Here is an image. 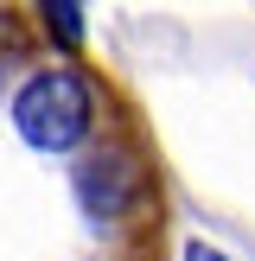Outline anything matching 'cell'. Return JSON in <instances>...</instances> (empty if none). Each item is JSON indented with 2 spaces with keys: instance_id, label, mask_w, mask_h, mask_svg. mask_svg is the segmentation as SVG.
<instances>
[{
  "instance_id": "obj_2",
  "label": "cell",
  "mask_w": 255,
  "mask_h": 261,
  "mask_svg": "<svg viewBox=\"0 0 255 261\" xmlns=\"http://www.w3.org/2000/svg\"><path fill=\"white\" fill-rule=\"evenodd\" d=\"M147 191V172H140V153L134 147H89L83 160H76V198H83V211L96 217V223H109V217H121L128 204Z\"/></svg>"
},
{
  "instance_id": "obj_4",
  "label": "cell",
  "mask_w": 255,
  "mask_h": 261,
  "mask_svg": "<svg viewBox=\"0 0 255 261\" xmlns=\"http://www.w3.org/2000/svg\"><path fill=\"white\" fill-rule=\"evenodd\" d=\"M185 261H223V255H217L211 242H185Z\"/></svg>"
},
{
  "instance_id": "obj_1",
  "label": "cell",
  "mask_w": 255,
  "mask_h": 261,
  "mask_svg": "<svg viewBox=\"0 0 255 261\" xmlns=\"http://www.w3.org/2000/svg\"><path fill=\"white\" fill-rule=\"evenodd\" d=\"M13 127L38 153H70L89 134V83L76 70H38L13 102Z\"/></svg>"
},
{
  "instance_id": "obj_3",
  "label": "cell",
  "mask_w": 255,
  "mask_h": 261,
  "mask_svg": "<svg viewBox=\"0 0 255 261\" xmlns=\"http://www.w3.org/2000/svg\"><path fill=\"white\" fill-rule=\"evenodd\" d=\"M45 25H51V38H58V45H76L83 13H76V7H45Z\"/></svg>"
}]
</instances>
